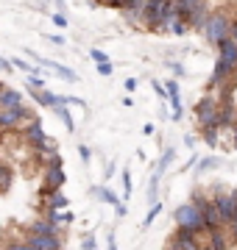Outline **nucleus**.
<instances>
[{"instance_id":"7ed1b4c3","label":"nucleus","mask_w":237,"mask_h":250,"mask_svg":"<svg viewBox=\"0 0 237 250\" xmlns=\"http://www.w3.org/2000/svg\"><path fill=\"white\" fill-rule=\"evenodd\" d=\"M173 220H176V225H179V228H190V231H195V233L207 231V228H204V214H201V208L192 203V200L176 208Z\"/></svg>"},{"instance_id":"4c0bfd02","label":"nucleus","mask_w":237,"mask_h":250,"mask_svg":"<svg viewBox=\"0 0 237 250\" xmlns=\"http://www.w3.org/2000/svg\"><path fill=\"white\" fill-rule=\"evenodd\" d=\"M115 208H118V217H126V214H128V211H126V206H120V203H118Z\"/></svg>"},{"instance_id":"c85d7f7f","label":"nucleus","mask_w":237,"mask_h":250,"mask_svg":"<svg viewBox=\"0 0 237 250\" xmlns=\"http://www.w3.org/2000/svg\"><path fill=\"white\" fill-rule=\"evenodd\" d=\"M81 248L84 250H95V248H98V242H95V236H92V233H87V239L81 242Z\"/></svg>"},{"instance_id":"9d476101","label":"nucleus","mask_w":237,"mask_h":250,"mask_svg":"<svg viewBox=\"0 0 237 250\" xmlns=\"http://www.w3.org/2000/svg\"><path fill=\"white\" fill-rule=\"evenodd\" d=\"M64 184V172H62V159L56 156V159L47 161V170H45V187L47 189H59Z\"/></svg>"},{"instance_id":"39448f33","label":"nucleus","mask_w":237,"mask_h":250,"mask_svg":"<svg viewBox=\"0 0 237 250\" xmlns=\"http://www.w3.org/2000/svg\"><path fill=\"white\" fill-rule=\"evenodd\" d=\"M20 248H28V250H62L64 242L59 239V233H31V239H25Z\"/></svg>"},{"instance_id":"0eeeda50","label":"nucleus","mask_w":237,"mask_h":250,"mask_svg":"<svg viewBox=\"0 0 237 250\" xmlns=\"http://www.w3.org/2000/svg\"><path fill=\"white\" fill-rule=\"evenodd\" d=\"M195 117H198L201 128H204V125H218V103H215L212 98H204L198 103V108H195Z\"/></svg>"},{"instance_id":"ea45409f","label":"nucleus","mask_w":237,"mask_h":250,"mask_svg":"<svg viewBox=\"0 0 237 250\" xmlns=\"http://www.w3.org/2000/svg\"><path fill=\"white\" fill-rule=\"evenodd\" d=\"M232 128H235V150H237V125H232Z\"/></svg>"},{"instance_id":"6e6552de","label":"nucleus","mask_w":237,"mask_h":250,"mask_svg":"<svg viewBox=\"0 0 237 250\" xmlns=\"http://www.w3.org/2000/svg\"><path fill=\"white\" fill-rule=\"evenodd\" d=\"M167 245L176 248V250H195L198 248V239H195V231H190V228H179Z\"/></svg>"},{"instance_id":"f257e3e1","label":"nucleus","mask_w":237,"mask_h":250,"mask_svg":"<svg viewBox=\"0 0 237 250\" xmlns=\"http://www.w3.org/2000/svg\"><path fill=\"white\" fill-rule=\"evenodd\" d=\"M237 75V42L232 36H226L218 45V62H215V70L210 75V89H218L226 81H232Z\"/></svg>"},{"instance_id":"e433bc0d","label":"nucleus","mask_w":237,"mask_h":250,"mask_svg":"<svg viewBox=\"0 0 237 250\" xmlns=\"http://www.w3.org/2000/svg\"><path fill=\"white\" fill-rule=\"evenodd\" d=\"M142 134H145V136H151V134H154V125H151V123H148V125H142Z\"/></svg>"},{"instance_id":"20e7f679","label":"nucleus","mask_w":237,"mask_h":250,"mask_svg":"<svg viewBox=\"0 0 237 250\" xmlns=\"http://www.w3.org/2000/svg\"><path fill=\"white\" fill-rule=\"evenodd\" d=\"M25 120H31V111H28L23 103L14 106V108H0V128H3V131H14V128H20Z\"/></svg>"},{"instance_id":"4468645a","label":"nucleus","mask_w":237,"mask_h":250,"mask_svg":"<svg viewBox=\"0 0 237 250\" xmlns=\"http://www.w3.org/2000/svg\"><path fill=\"white\" fill-rule=\"evenodd\" d=\"M39 64H45L47 70H53V72H59V75H62L64 81H70V83H75V81H78V75H75L73 70H70V67H64V64H56V62H47V59H42V56H39L37 59Z\"/></svg>"},{"instance_id":"2f4dec72","label":"nucleus","mask_w":237,"mask_h":250,"mask_svg":"<svg viewBox=\"0 0 237 250\" xmlns=\"http://www.w3.org/2000/svg\"><path fill=\"white\" fill-rule=\"evenodd\" d=\"M78 156H81V161H90L92 159V150L87 147V145H81V147H78Z\"/></svg>"},{"instance_id":"f704fd0d","label":"nucleus","mask_w":237,"mask_h":250,"mask_svg":"<svg viewBox=\"0 0 237 250\" xmlns=\"http://www.w3.org/2000/svg\"><path fill=\"white\" fill-rule=\"evenodd\" d=\"M229 36L237 42V20H232V22H229Z\"/></svg>"},{"instance_id":"f3484780","label":"nucleus","mask_w":237,"mask_h":250,"mask_svg":"<svg viewBox=\"0 0 237 250\" xmlns=\"http://www.w3.org/2000/svg\"><path fill=\"white\" fill-rule=\"evenodd\" d=\"M45 217H50L56 225H67V223H73V211H67V208H56V206H47V211H45Z\"/></svg>"},{"instance_id":"7c9ffc66","label":"nucleus","mask_w":237,"mask_h":250,"mask_svg":"<svg viewBox=\"0 0 237 250\" xmlns=\"http://www.w3.org/2000/svg\"><path fill=\"white\" fill-rule=\"evenodd\" d=\"M95 67H98L100 75H112V64L109 62H100V64H95Z\"/></svg>"},{"instance_id":"423d86ee","label":"nucleus","mask_w":237,"mask_h":250,"mask_svg":"<svg viewBox=\"0 0 237 250\" xmlns=\"http://www.w3.org/2000/svg\"><path fill=\"white\" fill-rule=\"evenodd\" d=\"M215 206H218L223 225H229L237 217V192H223V195H215Z\"/></svg>"},{"instance_id":"c9c22d12","label":"nucleus","mask_w":237,"mask_h":250,"mask_svg":"<svg viewBox=\"0 0 237 250\" xmlns=\"http://www.w3.org/2000/svg\"><path fill=\"white\" fill-rule=\"evenodd\" d=\"M184 145H187V147H192V145H195V136L187 134V136H184Z\"/></svg>"},{"instance_id":"473e14b6","label":"nucleus","mask_w":237,"mask_h":250,"mask_svg":"<svg viewBox=\"0 0 237 250\" xmlns=\"http://www.w3.org/2000/svg\"><path fill=\"white\" fill-rule=\"evenodd\" d=\"M53 22H56L59 28H64V25H67V17H64V11H59V14H53Z\"/></svg>"},{"instance_id":"bb28decb","label":"nucleus","mask_w":237,"mask_h":250,"mask_svg":"<svg viewBox=\"0 0 237 250\" xmlns=\"http://www.w3.org/2000/svg\"><path fill=\"white\" fill-rule=\"evenodd\" d=\"M90 56H92V62H95V64H100V62H109V56L103 53V50H98V47H95V50H90Z\"/></svg>"},{"instance_id":"c756f323","label":"nucleus","mask_w":237,"mask_h":250,"mask_svg":"<svg viewBox=\"0 0 237 250\" xmlns=\"http://www.w3.org/2000/svg\"><path fill=\"white\" fill-rule=\"evenodd\" d=\"M28 86H34V89H42V86H45V81L39 78V75H28Z\"/></svg>"},{"instance_id":"ddd939ff","label":"nucleus","mask_w":237,"mask_h":250,"mask_svg":"<svg viewBox=\"0 0 237 250\" xmlns=\"http://www.w3.org/2000/svg\"><path fill=\"white\" fill-rule=\"evenodd\" d=\"M25 136H28V142H31V145H42L47 139L45 128H42V123H39V120H31V123L25 125Z\"/></svg>"},{"instance_id":"2eb2a0df","label":"nucleus","mask_w":237,"mask_h":250,"mask_svg":"<svg viewBox=\"0 0 237 250\" xmlns=\"http://www.w3.org/2000/svg\"><path fill=\"white\" fill-rule=\"evenodd\" d=\"M28 231L31 233H59V225L50 217H42V220H34V223L28 225Z\"/></svg>"},{"instance_id":"393cba45","label":"nucleus","mask_w":237,"mask_h":250,"mask_svg":"<svg viewBox=\"0 0 237 250\" xmlns=\"http://www.w3.org/2000/svg\"><path fill=\"white\" fill-rule=\"evenodd\" d=\"M106 6H112V9H128V6H137V3H142V0H103Z\"/></svg>"},{"instance_id":"f03ea898","label":"nucleus","mask_w":237,"mask_h":250,"mask_svg":"<svg viewBox=\"0 0 237 250\" xmlns=\"http://www.w3.org/2000/svg\"><path fill=\"white\" fill-rule=\"evenodd\" d=\"M229 22L232 20H229L226 11H210V17H207V22H204L201 31H204V36L210 39L212 45H220L229 36Z\"/></svg>"},{"instance_id":"aec40b11","label":"nucleus","mask_w":237,"mask_h":250,"mask_svg":"<svg viewBox=\"0 0 237 250\" xmlns=\"http://www.w3.org/2000/svg\"><path fill=\"white\" fill-rule=\"evenodd\" d=\"M204 142L210 145V147H215V145L220 142V134H218V125H204Z\"/></svg>"},{"instance_id":"a878e982","label":"nucleus","mask_w":237,"mask_h":250,"mask_svg":"<svg viewBox=\"0 0 237 250\" xmlns=\"http://www.w3.org/2000/svg\"><path fill=\"white\" fill-rule=\"evenodd\" d=\"M159 211H162V206H159V203H154V206H151V211H148V214H145V220H142V228H148V225L154 223Z\"/></svg>"},{"instance_id":"a19ab883","label":"nucleus","mask_w":237,"mask_h":250,"mask_svg":"<svg viewBox=\"0 0 237 250\" xmlns=\"http://www.w3.org/2000/svg\"><path fill=\"white\" fill-rule=\"evenodd\" d=\"M0 89H3V83H0Z\"/></svg>"},{"instance_id":"412c9836","label":"nucleus","mask_w":237,"mask_h":250,"mask_svg":"<svg viewBox=\"0 0 237 250\" xmlns=\"http://www.w3.org/2000/svg\"><path fill=\"white\" fill-rule=\"evenodd\" d=\"M11 178H14V170L6 167V164H0V192H6L11 187Z\"/></svg>"},{"instance_id":"cd10ccee","label":"nucleus","mask_w":237,"mask_h":250,"mask_svg":"<svg viewBox=\"0 0 237 250\" xmlns=\"http://www.w3.org/2000/svg\"><path fill=\"white\" fill-rule=\"evenodd\" d=\"M123 195H131V175H128V170H123Z\"/></svg>"},{"instance_id":"72a5a7b5","label":"nucleus","mask_w":237,"mask_h":250,"mask_svg":"<svg viewBox=\"0 0 237 250\" xmlns=\"http://www.w3.org/2000/svg\"><path fill=\"white\" fill-rule=\"evenodd\" d=\"M14 67H20V70H25V72H31V75H34V70H31V64H25L23 59H14Z\"/></svg>"},{"instance_id":"5701e85b","label":"nucleus","mask_w":237,"mask_h":250,"mask_svg":"<svg viewBox=\"0 0 237 250\" xmlns=\"http://www.w3.org/2000/svg\"><path fill=\"white\" fill-rule=\"evenodd\" d=\"M173 156H176V150H173V147H170V150H165V153H162V159H159V164H156V172H159V175H162V172L167 170V164L173 161Z\"/></svg>"},{"instance_id":"9b49d317","label":"nucleus","mask_w":237,"mask_h":250,"mask_svg":"<svg viewBox=\"0 0 237 250\" xmlns=\"http://www.w3.org/2000/svg\"><path fill=\"white\" fill-rule=\"evenodd\" d=\"M201 6H207V0H176V9H179V17L187 20V25H190V17Z\"/></svg>"},{"instance_id":"4be33fe9","label":"nucleus","mask_w":237,"mask_h":250,"mask_svg":"<svg viewBox=\"0 0 237 250\" xmlns=\"http://www.w3.org/2000/svg\"><path fill=\"white\" fill-rule=\"evenodd\" d=\"M95 195H98L100 200H103V203H109V206H118V203H120L118 195H115L112 189H95Z\"/></svg>"},{"instance_id":"1a4fd4ad","label":"nucleus","mask_w":237,"mask_h":250,"mask_svg":"<svg viewBox=\"0 0 237 250\" xmlns=\"http://www.w3.org/2000/svg\"><path fill=\"white\" fill-rule=\"evenodd\" d=\"M201 214H204V228H207V233L215 231V228H223V220H220V211H218V206H215V200H207V203L201 206Z\"/></svg>"},{"instance_id":"a211bd4d","label":"nucleus","mask_w":237,"mask_h":250,"mask_svg":"<svg viewBox=\"0 0 237 250\" xmlns=\"http://www.w3.org/2000/svg\"><path fill=\"white\" fill-rule=\"evenodd\" d=\"M229 233H223V228H215V231H210V242H207V248H229V239H226Z\"/></svg>"},{"instance_id":"6ab92c4d","label":"nucleus","mask_w":237,"mask_h":250,"mask_svg":"<svg viewBox=\"0 0 237 250\" xmlns=\"http://www.w3.org/2000/svg\"><path fill=\"white\" fill-rule=\"evenodd\" d=\"M56 114L62 117V123L67 125V131H75V123H73V117H70V111H67V103H56Z\"/></svg>"},{"instance_id":"dca6fc26","label":"nucleus","mask_w":237,"mask_h":250,"mask_svg":"<svg viewBox=\"0 0 237 250\" xmlns=\"http://www.w3.org/2000/svg\"><path fill=\"white\" fill-rule=\"evenodd\" d=\"M23 103V95L17 89H0V108H14Z\"/></svg>"},{"instance_id":"f8f14e48","label":"nucleus","mask_w":237,"mask_h":250,"mask_svg":"<svg viewBox=\"0 0 237 250\" xmlns=\"http://www.w3.org/2000/svg\"><path fill=\"white\" fill-rule=\"evenodd\" d=\"M167 98H170V106H173V120L182 117V92H179V81H167Z\"/></svg>"},{"instance_id":"58836bf2","label":"nucleus","mask_w":237,"mask_h":250,"mask_svg":"<svg viewBox=\"0 0 237 250\" xmlns=\"http://www.w3.org/2000/svg\"><path fill=\"white\" fill-rule=\"evenodd\" d=\"M0 70H6V72H9V70H11V64L6 62V59H0Z\"/></svg>"},{"instance_id":"b1692460","label":"nucleus","mask_w":237,"mask_h":250,"mask_svg":"<svg viewBox=\"0 0 237 250\" xmlns=\"http://www.w3.org/2000/svg\"><path fill=\"white\" fill-rule=\"evenodd\" d=\"M212 167H220V159H215V156H207V159L198 161V172H210Z\"/></svg>"}]
</instances>
